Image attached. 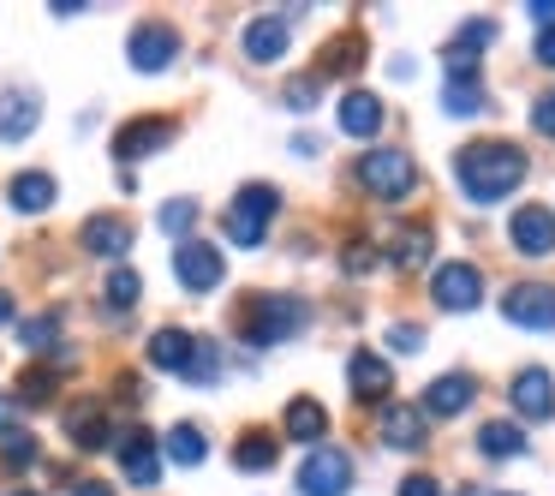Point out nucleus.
<instances>
[{
	"mask_svg": "<svg viewBox=\"0 0 555 496\" xmlns=\"http://www.w3.org/2000/svg\"><path fill=\"white\" fill-rule=\"evenodd\" d=\"M126 54H132L138 73H168L173 54H180V30L162 25V18H144V25L132 30V42H126Z\"/></svg>",
	"mask_w": 555,
	"mask_h": 496,
	"instance_id": "nucleus-11",
	"label": "nucleus"
},
{
	"mask_svg": "<svg viewBox=\"0 0 555 496\" xmlns=\"http://www.w3.org/2000/svg\"><path fill=\"white\" fill-rule=\"evenodd\" d=\"M531 132H538V138H555V90H543V97L531 102Z\"/></svg>",
	"mask_w": 555,
	"mask_h": 496,
	"instance_id": "nucleus-38",
	"label": "nucleus"
},
{
	"mask_svg": "<svg viewBox=\"0 0 555 496\" xmlns=\"http://www.w3.org/2000/svg\"><path fill=\"white\" fill-rule=\"evenodd\" d=\"M162 460H173V467H204V460H209V436L197 431V424H173V431L162 436Z\"/></svg>",
	"mask_w": 555,
	"mask_h": 496,
	"instance_id": "nucleus-27",
	"label": "nucleus"
},
{
	"mask_svg": "<svg viewBox=\"0 0 555 496\" xmlns=\"http://www.w3.org/2000/svg\"><path fill=\"white\" fill-rule=\"evenodd\" d=\"M376 436L395 455H418V448H430V419L418 407H406V400H388L383 419H376Z\"/></svg>",
	"mask_w": 555,
	"mask_h": 496,
	"instance_id": "nucleus-8",
	"label": "nucleus"
},
{
	"mask_svg": "<svg viewBox=\"0 0 555 496\" xmlns=\"http://www.w3.org/2000/svg\"><path fill=\"white\" fill-rule=\"evenodd\" d=\"M507 400H514L519 419H555V377L543 371V365H526V371L514 377V389H507Z\"/></svg>",
	"mask_w": 555,
	"mask_h": 496,
	"instance_id": "nucleus-15",
	"label": "nucleus"
},
{
	"mask_svg": "<svg viewBox=\"0 0 555 496\" xmlns=\"http://www.w3.org/2000/svg\"><path fill=\"white\" fill-rule=\"evenodd\" d=\"M359 54H364V42H359V37H335V42H328V61L317 66V78H340V73H352V66H359Z\"/></svg>",
	"mask_w": 555,
	"mask_h": 496,
	"instance_id": "nucleus-34",
	"label": "nucleus"
},
{
	"mask_svg": "<svg viewBox=\"0 0 555 496\" xmlns=\"http://www.w3.org/2000/svg\"><path fill=\"white\" fill-rule=\"evenodd\" d=\"M221 377V341H197L192 365H185V383H216Z\"/></svg>",
	"mask_w": 555,
	"mask_h": 496,
	"instance_id": "nucleus-35",
	"label": "nucleus"
},
{
	"mask_svg": "<svg viewBox=\"0 0 555 496\" xmlns=\"http://www.w3.org/2000/svg\"><path fill=\"white\" fill-rule=\"evenodd\" d=\"M531 18H538L543 30H555V0H531Z\"/></svg>",
	"mask_w": 555,
	"mask_h": 496,
	"instance_id": "nucleus-43",
	"label": "nucleus"
},
{
	"mask_svg": "<svg viewBox=\"0 0 555 496\" xmlns=\"http://www.w3.org/2000/svg\"><path fill=\"white\" fill-rule=\"evenodd\" d=\"M281 431L293 436V443H323L328 436V407L323 400H311V395H299V400H287V412H281Z\"/></svg>",
	"mask_w": 555,
	"mask_h": 496,
	"instance_id": "nucleus-22",
	"label": "nucleus"
},
{
	"mask_svg": "<svg viewBox=\"0 0 555 496\" xmlns=\"http://www.w3.org/2000/svg\"><path fill=\"white\" fill-rule=\"evenodd\" d=\"M73 496H114V491H108L102 479H78V484H73Z\"/></svg>",
	"mask_w": 555,
	"mask_h": 496,
	"instance_id": "nucleus-45",
	"label": "nucleus"
},
{
	"mask_svg": "<svg viewBox=\"0 0 555 496\" xmlns=\"http://www.w3.org/2000/svg\"><path fill=\"white\" fill-rule=\"evenodd\" d=\"M305 323H311V300H299V293H257L240 311V341H251V347H281V341H293Z\"/></svg>",
	"mask_w": 555,
	"mask_h": 496,
	"instance_id": "nucleus-2",
	"label": "nucleus"
},
{
	"mask_svg": "<svg viewBox=\"0 0 555 496\" xmlns=\"http://www.w3.org/2000/svg\"><path fill=\"white\" fill-rule=\"evenodd\" d=\"M18 496H37V491H18Z\"/></svg>",
	"mask_w": 555,
	"mask_h": 496,
	"instance_id": "nucleus-50",
	"label": "nucleus"
},
{
	"mask_svg": "<svg viewBox=\"0 0 555 496\" xmlns=\"http://www.w3.org/2000/svg\"><path fill=\"white\" fill-rule=\"evenodd\" d=\"M49 389H54V377H49V371H25V383H18V395H25L30 407H37V400H49Z\"/></svg>",
	"mask_w": 555,
	"mask_h": 496,
	"instance_id": "nucleus-41",
	"label": "nucleus"
},
{
	"mask_svg": "<svg viewBox=\"0 0 555 496\" xmlns=\"http://www.w3.org/2000/svg\"><path fill=\"white\" fill-rule=\"evenodd\" d=\"M526 448H531V443H526V431H519L514 419H490V424L478 431V455H483V460H519Z\"/></svg>",
	"mask_w": 555,
	"mask_h": 496,
	"instance_id": "nucleus-25",
	"label": "nucleus"
},
{
	"mask_svg": "<svg viewBox=\"0 0 555 496\" xmlns=\"http://www.w3.org/2000/svg\"><path fill=\"white\" fill-rule=\"evenodd\" d=\"M495 42V18H466L460 37L448 42V78H478V49Z\"/></svg>",
	"mask_w": 555,
	"mask_h": 496,
	"instance_id": "nucleus-18",
	"label": "nucleus"
},
{
	"mask_svg": "<svg viewBox=\"0 0 555 496\" xmlns=\"http://www.w3.org/2000/svg\"><path fill=\"white\" fill-rule=\"evenodd\" d=\"M138 293H144V276H138V269H114L108 288H102V305L120 317V311H132V305H138Z\"/></svg>",
	"mask_w": 555,
	"mask_h": 496,
	"instance_id": "nucleus-31",
	"label": "nucleus"
},
{
	"mask_svg": "<svg viewBox=\"0 0 555 496\" xmlns=\"http://www.w3.org/2000/svg\"><path fill=\"white\" fill-rule=\"evenodd\" d=\"M18 341H25V353H54V341H61V311H42V317H30V323H18Z\"/></svg>",
	"mask_w": 555,
	"mask_h": 496,
	"instance_id": "nucleus-33",
	"label": "nucleus"
},
{
	"mask_svg": "<svg viewBox=\"0 0 555 496\" xmlns=\"http://www.w3.org/2000/svg\"><path fill=\"white\" fill-rule=\"evenodd\" d=\"M454 496H483V491H478V484H460V491H454Z\"/></svg>",
	"mask_w": 555,
	"mask_h": 496,
	"instance_id": "nucleus-48",
	"label": "nucleus"
},
{
	"mask_svg": "<svg viewBox=\"0 0 555 496\" xmlns=\"http://www.w3.org/2000/svg\"><path fill=\"white\" fill-rule=\"evenodd\" d=\"M281 460V443L269 431H245L240 443H233V467L240 472H269Z\"/></svg>",
	"mask_w": 555,
	"mask_h": 496,
	"instance_id": "nucleus-29",
	"label": "nucleus"
},
{
	"mask_svg": "<svg viewBox=\"0 0 555 496\" xmlns=\"http://www.w3.org/2000/svg\"><path fill=\"white\" fill-rule=\"evenodd\" d=\"M173 276H180L185 293H216L228 281V257L209 240H180L173 245Z\"/></svg>",
	"mask_w": 555,
	"mask_h": 496,
	"instance_id": "nucleus-6",
	"label": "nucleus"
},
{
	"mask_svg": "<svg viewBox=\"0 0 555 496\" xmlns=\"http://www.w3.org/2000/svg\"><path fill=\"white\" fill-rule=\"evenodd\" d=\"M388 264L395 269H424L430 264V228H395V240H388Z\"/></svg>",
	"mask_w": 555,
	"mask_h": 496,
	"instance_id": "nucleus-28",
	"label": "nucleus"
},
{
	"mask_svg": "<svg viewBox=\"0 0 555 496\" xmlns=\"http://www.w3.org/2000/svg\"><path fill=\"white\" fill-rule=\"evenodd\" d=\"M120 472L132 491H156L162 484V443L150 431H126L120 436Z\"/></svg>",
	"mask_w": 555,
	"mask_h": 496,
	"instance_id": "nucleus-13",
	"label": "nucleus"
},
{
	"mask_svg": "<svg viewBox=\"0 0 555 496\" xmlns=\"http://www.w3.org/2000/svg\"><path fill=\"white\" fill-rule=\"evenodd\" d=\"M197 216H204V209H197V198H173V204H162V233H168V240H192V228H197Z\"/></svg>",
	"mask_w": 555,
	"mask_h": 496,
	"instance_id": "nucleus-32",
	"label": "nucleus"
},
{
	"mask_svg": "<svg viewBox=\"0 0 555 496\" xmlns=\"http://www.w3.org/2000/svg\"><path fill=\"white\" fill-rule=\"evenodd\" d=\"M430 300L442 311H478L483 305V269L478 264H442L430 276Z\"/></svg>",
	"mask_w": 555,
	"mask_h": 496,
	"instance_id": "nucleus-7",
	"label": "nucleus"
},
{
	"mask_svg": "<svg viewBox=\"0 0 555 496\" xmlns=\"http://www.w3.org/2000/svg\"><path fill=\"white\" fill-rule=\"evenodd\" d=\"M173 132H180V126L162 120V114L126 120L120 132H114V156H120V168H126V162H144V156H156V150H168V144H173Z\"/></svg>",
	"mask_w": 555,
	"mask_h": 496,
	"instance_id": "nucleus-12",
	"label": "nucleus"
},
{
	"mask_svg": "<svg viewBox=\"0 0 555 496\" xmlns=\"http://www.w3.org/2000/svg\"><path fill=\"white\" fill-rule=\"evenodd\" d=\"M42 120V102L37 90H0V144H18V138H30Z\"/></svg>",
	"mask_w": 555,
	"mask_h": 496,
	"instance_id": "nucleus-20",
	"label": "nucleus"
},
{
	"mask_svg": "<svg viewBox=\"0 0 555 496\" xmlns=\"http://www.w3.org/2000/svg\"><path fill=\"white\" fill-rule=\"evenodd\" d=\"M66 436H73V448H85V455L108 448V436H114L108 407H102V400H73V407H66Z\"/></svg>",
	"mask_w": 555,
	"mask_h": 496,
	"instance_id": "nucleus-17",
	"label": "nucleus"
},
{
	"mask_svg": "<svg viewBox=\"0 0 555 496\" xmlns=\"http://www.w3.org/2000/svg\"><path fill=\"white\" fill-rule=\"evenodd\" d=\"M192 347H197V335H185V329H156V335H150V365H156V371H180L185 377Z\"/></svg>",
	"mask_w": 555,
	"mask_h": 496,
	"instance_id": "nucleus-26",
	"label": "nucleus"
},
{
	"mask_svg": "<svg viewBox=\"0 0 555 496\" xmlns=\"http://www.w3.org/2000/svg\"><path fill=\"white\" fill-rule=\"evenodd\" d=\"M240 42H245V61L275 66L281 54H287V42H293V25H287V18H251Z\"/></svg>",
	"mask_w": 555,
	"mask_h": 496,
	"instance_id": "nucleus-21",
	"label": "nucleus"
},
{
	"mask_svg": "<svg viewBox=\"0 0 555 496\" xmlns=\"http://www.w3.org/2000/svg\"><path fill=\"white\" fill-rule=\"evenodd\" d=\"M281 216V192L275 186H240V198L228 204V216H221V233H228V245H245V252H257V245L269 240V221Z\"/></svg>",
	"mask_w": 555,
	"mask_h": 496,
	"instance_id": "nucleus-4",
	"label": "nucleus"
},
{
	"mask_svg": "<svg viewBox=\"0 0 555 496\" xmlns=\"http://www.w3.org/2000/svg\"><path fill=\"white\" fill-rule=\"evenodd\" d=\"M281 102H287V109H293V114H311V109H317V102H323V78H317V73H305V78H293V85H287V90H281Z\"/></svg>",
	"mask_w": 555,
	"mask_h": 496,
	"instance_id": "nucleus-37",
	"label": "nucleus"
},
{
	"mask_svg": "<svg viewBox=\"0 0 555 496\" xmlns=\"http://www.w3.org/2000/svg\"><path fill=\"white\" fill-rule=\"evenodd\" d=\"M78 240H85V252H96V257H126V245H132V221L126 216H90Z\"/></svg>",
	"mask_w": 555,
	"mask_h": 496,
	"instance_id": "nucleus-23",
	"label": "nucleus"
},
{
	"mask_svg": "<svg viewBox=\"0 0 555 496\" xmlns=\"http://www.w3.org/2000/svg\"><path fill=\"white\" fill-rule=\"evenodd\" d=\"M526 174H531V156L519 144H507V138H478V144H460V156H454V186L478 209L514 198L526 186Z\"/></svg>",
	"mask_w": 555,
	"mask_h": 496,
	"instance_id": "nucleus-1",
	"label": "nucleus"
},
{
	"mask_svg": "<svg viewBox=\"0 0 555 496\" xmlns=\"http://www.w3.org/2000/svg\"><path fill=\"white\" fill-rule=\"evenodd\" d=\"M340 269H347V276H371V269H376V252H371V245H347V257H340Z\"/></svg>",
	"mask_w": 555,
	"mask_h": 496,
	"instance_id": "nucleus-39",
	"label": "nucleus"
},
{
	"mask_svg": "<svg viewBox=\"0 0 555 496\" xmlns=\"http://www.w3.org/2000/svg\"><path fill=\"white\" fill-rule=\"evenodd\" d=\"M383 126H388V109L376 90H347L340 97V132L347 138H376Z\"/></svg>",
	"mask_w": 555,
	"mask_h": 496,
	"instance_id": "nucleus-19",
	"label": "nucleus"
},
{
	"mask_svg": "<svg viewBox=\"0 0 555 496\" xmlns=\"http://www.w3.org/2000/svg\"><path fill=\"white\" fill-rule=\"evenodd\" d=\"M478 400V383H472L466 371H448V377H436L430 389H424V419H460V412Z\"/></svg>",
	"mask_w": 555,
	"mask_h": 496,
	"instance_id": "nucleus-16",
	"label": "nucleus"
},
{
	"mask_svg": "<svg viewBox=\"0 0 555 496\" xmlns=\"http://www.w3.org/2000/svg\"><path fill=\"white\" fill-rule=\"evenodd\" d=\"M347 383H352V400L359 407H388V389H395V377H388V359L383 353H352L347 359Z\"/></svg>",
	"mask_w": 555,
	"mask_h": 496,
	"instance_id": "nucleus-14",
	"label": "nucleus"
},
{
	"mask_svg": "<svg viewBox=\"0 0 555 496\" xmlns=\"http://www.w3.org/2000/svg\"><path fill=\"white\" fill-rule=\"evenodd\" d=\"M538 61L555 66V30H538Z\"/></svg>",
	"mask_w": 555,
	"mask_h": 496,
	"instance_id": "nucleus-44",
	"label": "nucleus"
},
{
	"mask_svg": "<svg viewBox=\"0 0 555 496\" xmlns=\"http://www.w3.org/2000/svg\"><path fill=\"white\" fill-rule=\"evenodd\" d=\"M0 460H7V467H37V436L7 424V431H0Z\"/></svg>",
	"mask_w": 555,
	"mask_h": 496,
	"instance_id": "nucleus-36",
	"label": "nucleus"
},
{
	"mask_svg": "<svg viewBox=\"0 0 555 496\" xmlns=\"http://www.w3.org/2000/svg\"><path fill=\"white\" fill-rule=\"evenodd\" d=\"M0 323H13V293L0 288Z\"/></svg>",
	"mask_w": 555,
	"mask_h": 496,
	"instance_id": "nucleus-47",
	"label": "nucleus"
},
{
	"mask_svg": "<svg viewBox=\"0 0 555 496\" xmlns=\"http://www.w3.org/2000/svg\"><path fill=\"white\" fill-rule=\"evenodd\" d=\"M442 109L454 114V120H472V114H483V109H490V97H483V85H478V78H448Z\"/></svg>",
	"mask_w": 555,
	"mask_h": 496,
	"instance_id": "nucleus-30",
	"label": "nucleus"
},
{
	"mask_svg": "<svg viewBox=\"0 0 555 496\" xmlns=\"http://www.w3.org/2000/svg\"><path fill=\"white\" fill-rule=\"evenodd\" d=\"M0 431H7V400H0Z\"/></svg>",
	"mask_w": 555,
	"mask_h": 496,
	"instance_id": "nucleus-49",
	"label": "nucleus"
},
{
	"mask_svg": "<svg viewBox=\"0 0 555 496\" xmlns=\"http://www.w3.org/2000/svg\"><path fill=\"white\" fill-rule=\"evenodd\" d=\"M388 347H395V353H418L424 347V329L418 323H395V329H388Z\"/></svg>",
	"mask_w": 555,
	"mask_h": 496,
	"instance_id": "nucleus-40",
	"label": "nucleus"
},
{
	"mask_svg": "<svg viewBox=\"0 0 555 496\" xmlns=\"http://www.w3.org/2000/svg\"><path fill=\"white\" fill-rule=\"evenodd\" d=\"M502 317L519 329H555V288L550 281H519V288H507Z\"/></svg>",
	"mask_w": 555,
	"mask_h": 496,
	"instance_id": "nucleus-9",
	"label": "nucleus"
},
{
	"mask_svg": "<svg viewBox=\"0 0 555 496\" xmlns=\"http://www.w3.org/2000/svg\"><path fill=\"white\" fill-rule=\"evenodd\" d=\"M7 204H13L18 216H42V209L54 204V174H42V168L13 174V186H7Z\"/></svg>",
	"mask_w": 555,
	"mask_h": 496,
	"instance_id": "nucleus-24",
	"label": "nucleus"
},
{
	"mask_svg": "<svg viewBox=\"0 0 555 496\" xmlns=\"http://www.w3.org/2000/svg\"><path fill=\"white\" fill-rule=\"evenodd\" d=\"M352 479H359V472H352L347 448L317 443L311 455H305V467H299V496H347Z\"/></svg>",
	"mask_w": 555,
	"mask_h": 496,
	"instance_id": "nucleus-5",
	"label": "nucleus"
},
{
	"mask_svg": "<svg viewBox=\"0 0 555 496\" xmlns=\"http://www.w3.org/2000/svg\"><path fill=\"white\" fill-rule=\"evenodd\" d=\"M507 240L519 257H555V209L550 204H519L507 221Z\"/></svg>",
	"mask_w": 555,
	"mask_h": 496,
	"instance_id": "nucleus-10",
	"label": "nucleus"
},
{
	"mask_svg": "<svg viewBox=\"0 0 555 496\" xmlns=\"http://www.w3.org/2000/svg\"><path fill=\"white\" fill-rule=\"evenodd\" d=\"M359 186L376 198V204H400V198L418 192V162H412V150H364L359 156Z\"/></svg>",
	"mask_w": 555,
	"mask_h": 496,
	"instance_id": "nucleus-3",
	"label": "nucleus"
},
{
	"mask_svg": "<svg viewBox=\"0 0 555 496\" xmlns=\"http://www.w3.org/2000/svg\"><path fill=\"white\" fill-rule=\"evenodd\" d=\"M317 150H323V144H317L311 132H299V138H293V156H317Z\"/></svg>",
	"mask_w": 555,
	"mask_h": 496,
	"instance_id": "nucleus-46",
	"label": "nucleus"
},
{
	"mask_svg": "<svg viewBox=\"0 0 555 496\" xmlns=\"http://www.w3.org/2000/svg\"><path fill=\"white\" fill-rule=\"evenodd\" d=\"M395 496H442V484L430 479V472H406V479H400V491Z\"/></svg>",
	"mask_w": 555,
	"mask_h": 496,
	"instance_id": "nucleus-42",
	"label": "nucleus"
}]
</instances>
